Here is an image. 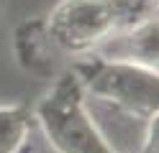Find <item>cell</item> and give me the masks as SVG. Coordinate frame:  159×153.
<instances>
[{
  "mask_svg": "<svg viewBox=\"0 0 159 153\" xmlns=\"http://www.w3.org/2000/svg\"><path fill=\"white\" fill-rule=\"evenodd\" d=\"M157 0H59L46 15V38L69 56L98 51L123 28L154 15Z\"/></svg>",
  "mask_w": 159,
  "mask_h": 153,
  "instance_id": "obj_1",
  "label": "cell"
},
{
  "mask_svg": "<svg viewBox=\"0 0 159 153\" xmlns=\"http://www.w3.org/2000/svg\"><path fill=\"white\" fill-rule=\"evenodd\" d=\"M34 120L57 153H121L93 120L87 95L72 69L62 71L39 100Z\"/></svg>",
  "mask_w": 159,
  "mask_h": 153,
  "instance_id": "obj_2",
  "label": "cell"
},
{
  "mask_svg": "<svg viewBox=\"0 0 159 153\" xmlns=\"http://www.w3.org/2000/svg\"><path fill=\"white\" fill-rule=\"evenodd\" d=\"M69 69L75 71L85 95L111 102L136 117H144L146 122L157 117V69L103 54L80 56Z\"/></svg>",
  "mask_w": 159,
  "mask_h": 153,
  "instance_id": "obj_3",
  "label": "cell"
},
{
  "mask_svg": "<svg viewBox=\"0 0 159 153\" xmlns=\"http://www.w3.org/2000/svg\"><path fill=\"white\" fill-rule=\"evenodd\" d=\"M93 54H103L111 59H123V61L157 69V15H146L139 23L123 28L121 33H116Z\"/></svg>",
  "mask_w": 159,
  "mask_h": 153,
  "instance_id": "obj_4",
  "label": "cell"
},
{
  "mask_svg": "<svg viewBox=\"0 0 159 153\" xmlns=\"http://www.w3.org/2000/svg\"><path fill=\"white\" fill-rule=\"evenodd\" d=\"M34 125L26 107H0V153H18Z\"/></svg>",
  "mask_w": 159,
  "mask_h": 153,
  "instance_id": "obj_5",
  "label": "cell"
}]
</instances>
